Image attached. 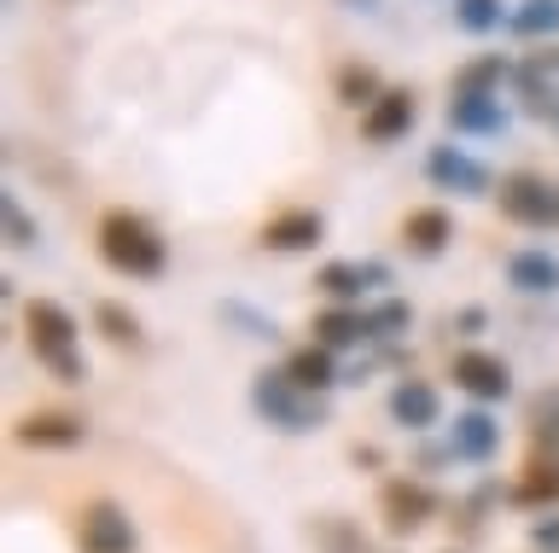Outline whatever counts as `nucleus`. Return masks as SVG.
I'll use <instances>...</instances> for the list:
<instances>
[{"label": "nucleus", "instance_id": "1", "mask_svg": "<svg viewBox=\"0 0 559 553\" xmlns=\"http://www.w3.org/2000/svg\"><path fill=\"white\" fill-rule=\"evenodd\" d=\"M94 245L105 256V268L129 274V280H164L169 274V239L157 233L140 211H129V204H117V211L99 216Z\"/></svg>", "mask_w": 559, "mask_h": 553}, {"label": "nucleus", "instance_id": "2", "mask_svg": "<svg viewBox=\"0 0 559 553\" xmlns=\"http://www.w3.org/2000/svg\"><path fill=\"white\" fill-rule=\"evenodd\" d=\"M251 408L257 420L280 431V437H309V431H321L332 420V402L321 390H304L286 368H262L251 373Z\"/></svg>", "mask_w": 559, "mask_h": 553}, {"label": "nucleus", "instance_id": "3", "mask_svg": "<svg viewBox=\"0 0 559 553\" xmlns=\"http://www.w3.org/2000/svg\"><path fill=\"white\" fill-rule=\"evenodd\" d=\"M24 338H29L35 361H41V368L59 378V385H82V378H87L82 326H76V315H70L64 303L29 298V303H24Z\"/></svg>", "mask_w": 559, "mask_h": 553}, {"label": "nucleus", "instance_id": "4", "mask_svg": "<svg viewBox=\"0 0 559 553\" xmlns=\"http://www.w3.org/2000/svg\"><path fill=\"white\" fill-rule=\"evenodd\" d=\"M496 204L507 221L519 228H554L559 221V187L548 176H531V169H513V176L496 181Z\"/></svg>", "mask_w": 559, "mask_h": 553}, {"label": "nucleus", "instance_id": "5", "mask_svg": "<svg viewBox=\"0 0 559 553\" xmlns=\"http://www.w3.org/2000/svg\"><path fill=\"white\" fill-rule=\"evenodd\" d=\"M426 181L437 187V193H454V199H496L489 164L461 152V146H431L426 152Z\"/></svg>", "mask_w": 559, "mask_h": 553}, {"label": "nucleus", "instance_id": "6", "mask_svg": "<svg viewBox=\"0 0 559 553\" xmlns=\"http://www.w3.org/2000/svg\"><path fill=\"white\" fill-rule=\"evenodd\" d=\"M437 518V490L426 478H391L379 490V525L384 536H414Z\"/></svg>", "mask_w": 559, "mask_h": 553}, {"label": "nucleus", "instance_id": "7", "mask_svg": "<svg viewBox=\"0 0 559 553\" xmlns=\"http://www.w3.org/2000/svg\"><path fill=\"white\" fill-rule=\"evenodd\" d=\"M12 443L35 448V455H70V448L87 443V420L82 413H64V408H35L12 425Z\"/></svg>", "mask_w": 559, "mask_h": 553}, {"label": "nucleus", "instance_id": "8", "mask_svg": "<svg viewBox=\"0 0 559 553\" xmlns=\"http://www.w3.org/2000/svg\"><path fill=\"white\" fill-rule=\"evenodd\" d=\"M314 286H321L332 303H361L367 291L396 286V274H391V263H379V256H361V263L338 256V263H321V268H314Z\"/></svg>", "mask_w": 559, "mask_h": 553}, {"label": "nucleus", "instance_id": "9", "mask_svg": "<svg viewBox=\"0 0 559 553\" xmlns=\"http://www.w3.org/2000/svg\"><path fill=\"white\" fill-rule=\"evenodd\" d=\"M449 378H454V390L472 396V402H507V396H513V368L489 350H461Z\"/></svg>", "mask_w": 559, "mask_h": 553}, {"label": "nucleus", "instance_id": "10", "mask_svg": "<svg viewBox=\"0 0 559 553\" xmlns=\"http://www.w3.org/2000/svg\"><path fill=\"white\" fill-rule=\"evenodd\" d=\"M414 123H419L414 88H384L373 106L361 111V141H367V146H396V141H408Z\"/></svg>", "mask_w": 559, "mask_h": 553}, {"label": "nucleus", "instance_id": "11", "mask_svg": "<svg viewBox=\"0 0 559 553\" xmlns=\"http://www.w3.org/2000/svg\"><path fill=\"white\" fill-rule=\"evenodd\" d=\"M76 542H82V553H134L140 536H134V518L122 513L117 501H87Z\"/></svg>", "mask_w": 559, "mask_h": 553}, {"label": "nucleus", "instance_id": "12", "mask_svg": "<svg viewBox=\"0 0 559 553\" xmlns=\"http://www.w3.org/2000/svg\"><path fill=\"white\" fill-rule=\"evenodd\" d=\"M449 448H454V460H466V466H489V460L501 455V420L489 413V402L454 413V425H449Z\"/></svg>", "mask_w": 559, "mask_h": 553}, {"label": "nucleus", "instance_id": "13", "mask_svg": "<svg viewBox=\"0 0 559 553\" xmlns=\"http://www.w3.org/2000/svg\"><path fill=\"white\" fill-rule=\"evenodd\" d=\"M321 239H326V216L297 204V211H280V216L262 221L257 245H262V251H280V256H297V251H314Z\"/></svg>", "mask_w": 559, "mask_h": 553}, {"label": "nucleus", "instance_id": "14", "mask_svg": "<svg viewBox=\"0 0 559 553\" xmlns=\"http://www.w3.org/2000/svg\"><path fill=\"white\" fill-rule=\"evenodd\" d=\"M391 420L402 431H431V425H443V396H437L431 378H396L391 385Z\"/></svg>", "mask_w": 559, "mask_h": 553}, {"label": "nucleus", "instance_id": "15", "mask_svg": "<svg viewBox=\"0 0 559 553\" xmlns=\"http://www.w3.org/2000/svg\"><path fill=\"white\" fill-rule=\"evenodd\" d=\"M449 129L454 134H472V141H496L507 134V106L501 94H449Z\"/></svg>", "mask_w": 559, "mask_h": 553}, {"label": "nucleus", "instance_id": "16", "mask_svg": "<svg viewBox=\"0 0 559 553\" xmlns=\"http://www.w3.org/2000/svg\"><path fill=\"white\" fill-rule=\"evenodd\" d=\"M454 245V216L443 211V204H419V211L402 216V251L408 256H443Z\"/></svg>", "mask_w": 559, "mask_h": 553}, {"label": "nucleus", "instance_id": "17", "mask_svg": "<svg viewBox=\"0 0 559 553\" xmlns=\"http://www.w3.org/2000/svg\"><path fill=\"white\" fill-rule=\"evenodd\" d=\"M309 333L326 344V350H356V344H373L367 338V303H326L321 315L309 321Z\"/></svg>", "mask_w": 559, "mask_h": 553}, {"label": "nucleus", "instance_id": "18", "mask_svg": "<svg viewBox=\"0 0 559 553\" xmlns=\"http://www.w3.org/2000/svg\"><path fill=\"white\" fill-rule=\"evenodd\" d=\"M286 373H292L304 390H321V396H332V390L344 385L338 350H326L321 338H314V344H304V350H292V356H286Z\"/></svg>", "mask_w": 559, "mask_h": 553}, {"label": "nucleus", "instance_id": "19", "mask_svg": "<svg viewBox=\"0 0 559 553\" xmlns=\"http://www.w3.org/2000/svg\"><path fill=\"white\" fill-rule=\"evenodd\" d=\"M507 501L513 507H548V501H559V448H536L519 483L507 490Z\"/></svg>", "mask_w": 559, "mask_h": 553}, {"label": "nucleus", "instance_id": "20", "mask_svg": "<svg viewBox=\"0 0 559 553\" xmlns=\"http://www.w3.org/2000/svg\"><path fill=\"white\" fill-rule=\"evenodd\" d=\"M507 286L524 291V298H548V291H559V263L542 245H524L507 256Z\"/></svg>", "mask_w": 559, "mask_h": 553}, {"label": "nucleus", "instance_id": "21", "mask_svg": "<svg viewBox=\"0 0 559 553\" xmlns=\"http://www.w3.org/2000/svg\"><path fill=\"white\" fill-rule=\"evenodd\" d=\"M94 333L105 344H117V350H140L146 344V326H140V315L129 303H117V298H99L94 303Z\"/></svg>", "mask_w": 559, "mask_h": 553}, {"label": "nucleus", "instance_id": "22", "mask_svg": "<svg viewBox=\"0 0 559 553\" xmlns=\"http://www.w3.org/2000/svg\"><path fill=\"white\" fill-rule=\"evenodd\" d=\"M332 94H338V106H349V111H367L373 99L384 94V82H379V71L373 64H338V76H332Z\"/></svg>", "mask_w": 559, "mask_h": 553}, {"label": "nucleus", "instance_id": "23", "mask_svg": "<svg viewBox=\"0 0 559 553\" xmlns=\"http://www.w3.org/2000/svg\"><path fill=\"white\" fill-rule=\"evenodd\" d=\"M507 76H513V59H507V53H484V59H472V64L454 71L449 94H501Z\"/></svg>", "mask_w": 559, "mask_h": 553}, {"label": "nucleus", "instance_id": "24", "mask_svg": "<svg viewBox=\"0 0 559 553\" xmlns=\"http://www.w3.org/2000/svg\"><path fill=\"white\" fill-rule=\"evenodd\" d=\"M408 326H414L408 298H391V291H384L379 303H367V338H373V344H396V338H408Z\"/></svg>", "mask_w": 559, "mask_h": 553}, {"label": "nucleus", "instance_id": "25", "mask_svg": "<svg viewBox=\"0 0 559 553\" xmlns=\"http://www.w3.org/2000/svg\"><path fill=\"white\" fill-rule=\"evenodd\" d=\"M507 29H513L519 41H548V36H559V0H519L513 19H507Z\"/></svg>", "mask_w": 559, "mask_h": 553}, {"label": "nucleus", "instance_id": "26", "mask_svg": "<svg viewBox=\"0 0 559 553\" xmlns=\"http://www.w3.org/2000/svg\"><path fill=\"white\" fill-rule=\"evenodd\" d=\"M216 315H222V326H234L239 338H262V344H274L280 338V321L274 315H262L257 303H245V298H222L216 303Z\"/></svg>", "mask_w": 559, "mask_h": 553}, {"label": "nucleus", "instance_id": "27", "mask_svg": "<svg viewBox=\"0 0 559 553\" xmlns=\"http://www.w3.org/2000/svg\"><path fill=\"white\" fill-rule=\"evenodd\" d=\"M309 536H314V553H367V536L349 525L344 513H326V518H314L309 525Z\"/></svg>", "mask_w": 559, "mask_h": 553}, {"label": "nucleus", "instance_id": "28", "mask_svg": "<svg viewBox=\"0 0 559 553\" xmlns=\"http://www.w3.org/2000/svg\"><path fill=\"white\" fill-rule=\"evenodd\" d=\"M513 12L501 7V0H454V24L466 29V36H489V29H501Z\"/></svg>", "mask_w": 559, "mask_h": 553}, {"label": "nucleus", "instance_id": "29", "mask_svg": "<svg viewBox=\"0 0 559 553\" xmlns=\"http://www.w3.org/2000/svg\"><path fill=\"white\" fill-rule=\"evenodd\" d=\"M0 228H7V245L12 251H29L35 239H41V228H35V216L17 204V193H0Z\"/></svg>", "mask_w": 559, "mask_h": 553}, {"label": "nucleus", "instance_id": "30", "mask_svg": "<svg viewBox=\"0 0 559 553\" xmlns=\"http://www.w3.org/2000/svg\"><path fill=\"white\" fill-rule=\"evenodd\" d=\"M531 443L536 448H559V390L531 402Z\"/></svg>", "mask_w": 559, "mask_h": 553}, {"label": "nucleus", "instance_id": "31", "mask_svg": "<svg viewBox=\"0 0 559 553\" xmlns=\"http://www.w3.org/2000/svg\"><path fill=\"white\" fill-rule=\"evenodd\" d=\"M449 326H454L461 338H472V333H484V326H489V315H484L478 303H466V309H454V315H449Z\"/></svg>", "mask_w": 559, "mask_h": 553}, {"label": "nucleus", "instance_id": "32", "mask_svg": "<svg viewBox=\"0 0 559 553\" xmlns=\"http://www.w3.org/2000/svg\"><path fill=\"white\" fill-rule=\"evenodd\" d=\"M531 548L559 553V518H536V525H531Z\"/></svg>", "mask_w": 559, "mask_h": 553}, {"label": "nucleus", "instance_id": "33", "mask_svg": "<svg viewBox=\"0 0 559 553\" xmlns=\"http://www.w3.org/2000/svg\"><path fill=\"white\" fill-rule=\"evenodd\" d=\"M349 460L367 466V472H379V466H384V448H373V443H356V448H349Z\"/></svg>", "mask_w": 559, "mask_h": 553}, {"label": "nucleus", "instance_id": "34", "mask_svg": "<svg viewBox=\"0 0 559 553\" xmlns=\"http://www.w3.org/2000/svg\"><path fill=\"white\" fill-rule=\"evenodd\" d=\"M349 12H379V0H344Z\"/></svg>", "mask_w": 559, "mask_h": 553}, {"label": "nucleus", "instance_id": "35", "mask_svg": "<svg viewBox=\"0 0 559 553\" xmlns=\"http://www.w3.org/2000/svg\"><path fill=\"white\" fill-rule=\"evenodd\" d=\"M536 59H542V64H548V71L559 76V47H554V53H536Z\"/></svg>", "mask_w": 559, "mask_h": 553}, {"label": "nucleus", "instance_id": "36", "mask_svg": "<svg viewBox=\"0 0 559 553\" xmlns=\"http://www.w3.org/2000/svg\"><path fill=\"white\" fill-rule=\"evenodd\" d=\"M554 123H559V117H554Z\"/></svg>", "mask_w": 559, "mask_h": 553}]
</instances>
